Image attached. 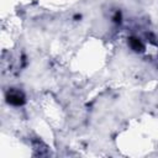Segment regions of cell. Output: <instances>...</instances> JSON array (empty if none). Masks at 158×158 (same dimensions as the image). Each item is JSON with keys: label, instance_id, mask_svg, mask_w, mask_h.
<instances>
[{"label": "cell", "instance_id": "cell-2", "mask_svg": "<svg viewBox=\"0 0 158 158\" xmlns=\"http://www.w3.org/2000/svg\"><path fill=\"white\" fill-rule=\"evenodd\" d=\"M130 44H131V48L135 51H141L143 48V44L137 38H130Z\"/></svg>", "mask_w": 158, "mask_h": 158}, {"label": "cell", "instance_id": "cell-1", "mask_svg": "<svg viewBox=\"0 0 158 158\" xmlns=\"http://www.w3.org/2000/svg\"><path fill=\"white\" fill-rule=\"evenodd\" d=\"M9 102L14 105H21L23 102V96L20 93H14L9 96Z\"/></svg>", "mask_w": 158, "mask_h": 158}]
</instances>
